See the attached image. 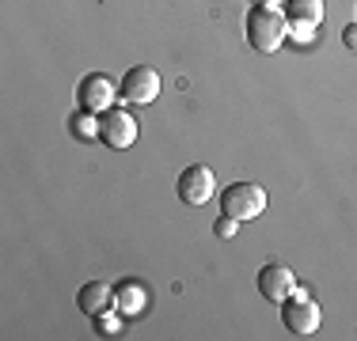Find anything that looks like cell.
Segmentation results:
<instances>
[{
	"label": "cell",
	"instance_id": "30bf717a",
	"mask_svg": "<svg viewBox=\"0 0 357 341\" xmlns=\"http://www.w3.org/2000/svg\"><path fill=\"white\" fill-rule=\"evenodd\" d=\"M114 307L126 315V319L141 315L144 307H149V288H144L141 280H118L114 285Z\"/></svg>",
	"mask_w": 357,
	"mask_h": 341
},
{
	"label": "cell",
	"instance_id": "4fadbf2b",
	"mask_svg": "<svg viewBox=\"0 0 357 341\" xmlns=\"http://www.w3.org/2000/svg\"><path fill=\"white\" fill-rule=\"evenodd\" d=\"M73 133L76 136H99V118H91V110H76L73 114Z\"/></svg>",
	"mask_w": 357,
	"mask_h": 341
},
{
	"label": "cell",
	"instance_id": "5b68a950",
	"mask_svg": "<svg viewBox=\"0 0 357 341\" xmlns=\"http://www.w3.org/2000/svg\"><path fill=\"white\" fill-rule=\"evenodd\" d=\"M76 99H80V110H91V114H103V110L118 106L114 99H122V91L114 88V80L103 72H88L76 88Z\"/></svg>",
	"mask_w": 357,
	"mask_h": 341
},
{
	"label": "cell",
	"instance_id": "9a60e30c",
	"mask_svg": "<svg viewBox=\"0 0 357 341\" xmlns=\"http://www.w3.org/2000/svg\"><path fill=\"white\" fill-rule=\"evenodd\" d=\"M342 46H346V49H354V54H357V23H350V27L342 31Z\"/></svg>",
	"mask_w": 357,
	"mask_h": 341
},
{
	"label": "cell",
	"instance_id": "277c9868",
	"mask_svg": "<svg viewBox=\"0 0 357 341\" xmlns=\"http://www.w3.org/2000/svg\"><path fill=\"white\" fill-rule=\"evenodd\" d=\"M99 141L107 148L122 152V148H133L137 144V118L130 114L126 106H110L99 114Z\"/></svg>",
	"mask_w": 357,
	"mask_h": 341
},
{
	"label": "cell",
	"instance_id": "3957f363",
	"mask_svg": "<svg viewBox=\"0 0 357 341\" xmlns=\"http://www.w3.org/2000/svg\"><path fill=\"white\" fill-rule=\"evenodd\" d=\"M282 322H285V330L289 334H296V338H312L319 330V322H323V311H319V303L312 300L304 288H296L289 300H282Z\"/></svg>",
	"mask_w": 357,
	"mask_h": 341
},
{
	"label": "cell",
	"instance_id": "7a4b0ae2",
	"mask_svg": "<svg viewBox=\"0 0 357 341\" xmlns=\"http://www.w3.org/2000/svg\"><path fill=\"white\" fill-rule=\"evenodd\" d=\"M266 190H262L259 182H232L225 193H220V212H228V216H236L243 224V220H255L266 212Z\"/></svg>",
	"mask_w": 357,
	"mask_h": 341
},
{
	"label": "cell",
	"instance_id": "2e32d148",
	"mask_svg": "<svg viewBox=\"0 0 357 341\" xmlns=\"http://www.w3.org/2000/svg\"><path fill=\"white\" fill-rule=\"evenodd\" d=\"M259 4H270V8H278V4H282V0H259Z\"/></svg>",
	"mask_w": 357,
	"mask_h": 341
},
{
	"label": "cell",
	"instance_id": "5bb4252c",
	"mask_svg": "<svg viewBox=\"0 0 357 341\" xmlns=\"http://www.w3.org/2000/svg\"><path fill=\"white\" fill-rule=\"evenodd\" d=\"M213 232H217V239H232L236 232H240V220H236V216H228V212H220V216H217V224H213Z\"/></svg>",
	"mask_w": 357,
	"mask_h": 341
},
{
	"label": "cell",
	"instance_id": "6da1fadb",
	"mask_svg": "<svg viewBox=\"0 0 357 341\" xmlns=\"http://www.w3.org/2000/svg\"><path fill=\"white\" fill-rule=\"evenodd\" d=\"M285 38H289V19L282 8L255 4L248 12V42L255 54H278Z\"/></svg>",
	"mask_w": 357,
	"mask_h": 341
},
{
	"label": "cell",
	"instance_id": "ba28073f",
	"mask_svg": "<svg viewBox=\"0 0 357 341\" xmlns=\"http://www.w3.org/2000/svg\"><path fill=\"white\" fill-rule=\"evenodd\" d=\"M296 273L285 266V262H266V266L259 269V292L266 296L270 303H282L289 296L296 292Z\"/></svg>",
	"mask_w": 357,
	"mask_h": 341
},
{
	"label": "cell",
	"instance_id": "9c48e42d",
	"mask_svg": "<svg viewBox=\"0 0 357 341\" xmlns=\"http://www.w3.org/2000/svg\"><path fill=\"white\" fill-rule=\"evenodd\" d=\"M76 307H80L84 315H91V319H96L99 311L114 307V288H110L107 280H88V285L76 292Z\"/></svg>",
	"mask_w": 357,
	"mask_h": 341
},
{
	"label": "cell",
	"instance_id": "8fae6325",
	"mask_svg": "<svg viewBox=\"0 0 357 341\" xmlns=\"http://www.w3.org/2000/svg\"><path fill=\"white\" fill-rule=\"evenodd\" d=\"M323 15H327V4H323V0H289V4H285V19H289V23L319 27Z\"/></svg>",
	"mask_w": 357,
	"mask_h": 341
},
{
	"label": "cell",
	"instance_id": "8992f818",
	"mask_svg": "<svg viewBox=\"0 0 357 341\" xmlns=\"http://www.w3.org/2000/svg\"><path fill=\"white\" fill-rule=\"evenodd\" d=\"M175 190H178V198L190 205V209H202V205L217 193V178H213V170H209L206 164H190L183 175H178Z\"/></svg>",
	"mask_w": 357,
	"mask_h": 341
},
{
	"label": "cell",
	"instance_id": "7c38bea8",
	"mask_svg": "<svg viewBox=\"0 0 357 341\" xmlns=\"http://www.w3.org/2000/svg\"><path fill=\"white\" fill-rule=\"evenodd\" d=\"M122 319H126V315L118 311V307H107V311H99V315H96V334L114 338L118 330H122Z\"/></svg>",
	"mask_w": 357,
	"mask_h": 341
},
{
	"label": "cell",
	"instance_id": "52a82bcc",
	"mask_svg": "<svg viewBox=\"0 0 357 341\" xmlns=\"http://www.w3.org/2000/svg\"><path fill=\"white\" fill-rule=\"evenodd\" d=\"M118 91H122L126 102H137V106H144V102H156V95H160V72L152 65H133L130 72L122 76Z\"/></svg>",
	"mask_w": 357,
	"mask_h": 341
}]
</instances>
